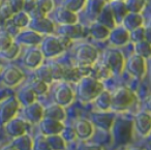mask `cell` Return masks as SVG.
Segmentation results:
<instances>
[{"instance_id": "obj_1", "label": "cell", "mask_w": 151, "mask_h": 150, "mask_svg": "<svg viewBox=\"0 0 151 150\" xmlns=\"http://www.w3.org/2000/svg\"><path fill=\"white\" fill-rule=\"evenodd\" d=\"M103 90V84L91 76H85L78 82V97L84 102L94 100Z\"/></svg>"}, {"instance_id": "obj_2", "label": "cell", "mask_w": 151, "mask_h": 150, "mask_svg": "<svg viewBox=\"0 0 151 150\" xmlns=\"http://www.w3.org/2000/svg\"><path fill=\"white\" fill-rule=\"evenodd\" d=\"M97 59V51L94 47L88 44H83L77 49L76 60L80 67H90Z\"/></svg>"}, {"instance_id": "obj_3", "label": "cell", "mask_w": 151, "mask_h": 150, "mask_svg": "<svg viewBox=\"0 0 151 150\" xmlns=\"http://www.w3.org/2000/svg\"><path fill=\"white\" fill-rule=\"evenodd\" d=\"M134 94L127 88H120L112 95V109L124 111L134 102Z\"/></svg>"}, {"instance_id": "obj_4", "label": "cell", "mask_w": 151, "mask_h": 150, "mask_svg": "<svg viewBox=\"0 0 151 150\" xmlns=\"http://www.w3.org/2000/svg\"><path fill=\"white\" fill-rule=\"evenodd\" d=\"M20 100L16 97H7L1 102L0 108V121L1 124H6L7 122L15 118L18 110H19Z\"/></svg>"}, {"instance_id": "obj_5", "label": "cell", "mask_w": 151, "mask_h": 150, "mask_svg": "<svg viewBox=\"0 0 151 150\" xmlns=\"http://www.w3.org/2000/svg\"><path fill=\"white\" fill-rule=\"evenodd\" d=\"M112 128H113V136L116 142H118L119 144H126L130 141L132 131V123L130 121L120 119L118 122H114Z\"/></svg>"}, {"instance_id": "obj_6", "label": "cell", "mask_w": 151, "mask_h": 150, "mask_svg": "<svg viewBox=\"0 0 151 150\" xmlns=\"http://www.w3.org/2000/svg\"><path fill=\"white\" fill-rule=\"evenodd\" d=\"M104 63L113 74L119 75L124 67V60L121 53L116 50H109L106 52Z\"/></svg>"}, {"instance_id": "obj_7", "label": "cell", "mask_w": 151, "mask_h": 150, "mask_svg": "<svg viewBox=\"0 0 151 150\" xmlns=\"http://www.w3.org/2000/svg\"><path fill=\"white\" fill-rule=\"evenodd\" d=\"M24 78V75L18 67L14 65H9L1 74V81L4 85L9 87H15L19 85Z\"/></svg>"}, {"instance_id": "obj_8", "label": "cell", "mask_w": 151, "mask_h": 150, "mask_svg": "<svg viewBox=\"0 0 151 150\" xmlns=\"http://www.w3.org/2000/svg\"><path fill=\"white\" fill-rule=\"evenodd\" d=\"M63 50H64V47L62 46L59 38L49 36V38H45L42 43V50L40 51L47 58H51V57L59 55Z\"/></svg>"}, {"instance_id": "obj_9", "label": "cell", "mask_w": 151, "mask_h": 150, "mask_svg": "<svg viewBox=\"0 0 151 150\" xmlns=\"http://www.w3.org/2000/svg\"><path fill=\"white\" fill-rule=\"evenodd\" d=\"M126 71L134 77L141 79L145 75V60L144 57L138 54L130 56L126 63Z\"/></svg>"}, {"instance_id": "obj_10", "label": "cell", "mask_w": 151, "mask_h": 150, "mask_svg": "<svg viewBox=\"0 0 151 150\" xmlns=\"http://www.w3.org/2000/svg\"><path fill=\"white\" fill-rule=\"evenodd\" d=\"M75 94H73L71 88L67 83H61L58 87L55 89L54 98L56 104L62 107H66L73 102Z\"/></svg>"}, {"instance_id": "obj_11", "label": "cell", "mask_w": 151, "mask_h": 150, "mask_svg": "<svg viewBox=\"0 0 151 150\" xmlns=\"http://www.w3.org/2000/svg\"><path fill=\"white\" fill-rule=\"evenodd\" d=\"M62 121L55 120V119L46 118L45 117L40 121V131L45 136H52V135H59L62 133L64 129Z\"/></svg>"}, {"instance_id": "obj_12", "label": "cell", "mask_w": 151, "mask_h": 150, "mask_svg": "<svg viewBox=\"0 0 151 150\" xmlns=\"http://www.w3.org/2000/svg\"><path fill=\"white\" fill-rule=\"evenodd\" d=\"M134 127L143 137L151 133V115L147 112H140L134 116Z\"/></svg>"}, {"instance_id": "obj_13", "label": "cell", "mask_w": 151, "mask_h": 150, "mask_svg": "<svg viewBox=\"0 0 151 150\" xmlns=\"http://www.w3.org/2000/svg\"><path fill=\"white\" fill-rule=\"evenodd\" d=\"M28 126H29L28 122L24 121L23 119L14 118L5 124V131L9 136L17 138L22 135H25Z\"/></svg>"}, {"instance_id": "obj_14", "label": "cell", "mask_w": 151, "mask_h": 150, "mask_svg": "<svg viewBox=\"0 0 151 150\" xmlns=\"http://www.w3.org/2000/svg\"><path fill=\"white\" fill-rule=\"evenodd\" d=\"M42 57H44V54L42 51L35 48H30L27 49V51L24 54L23 62L29 69H37L42 63Z\"/></svg>"}, {"instance_id": "obj_15", "label": "cell", "mask_w": 151, "mask_h": 150, "mask_svg": "<svg viewBox=\"0 0 151 150\" xmlns=\"http://www.w3.org/2000/svg\"><path fill=\"white\" fill-rule=\"evenodd\" d=\"M24 113L28 122L30 123H38L45 117V109L37 102H33L29 106H26Z\"/></svg>"}, {"instance_id": "obj_16", "label": "cell", "mask_w": 151, "mask_h": 150, "mask_svg": "<svg viewBox=\"0 0 151 150\" xmlns=\"http://www.w3.org/2000/svg\"><path fill=\"white\" fill-rule=\"evenodd\" d=\"M30 28L40 34H49L53 31L54 25L47 18H40V19H32L29 24Z\"/></svg>"}, {"instance_id": "obj_17", "label": "cell", "mask_w": 151, "mask_h": 150, "mask_svg": "<svg viewBox=\"0 0 151 150\" xmlns=\"http://www.w3.org/2000/svg\"><path fill=\"white\" fill-rule=\"evenodd\" d=\"M77 135L80 140H88L93 135V124L86 119H79L75 124Z\"/></svg>"}, {"instance_id": "obj_18", "label": "cell", "mask_w": 151, "mask_h": 150, "mask_svg": "<svg viewBox=\"0 0 151 150\" xmlns=\"http://www.w3.org/2000/svg\"><path fill=\"white\" fill-rule=\"evenodd\" d=\"M109 38L112 44L115 46H122L129 40V32L124 26H119V27L113 28Z\"/></svg>"}, {"instance_id": "obj_19", "label": "cell", "mask_w": 151, "mask_h": 150, "mask_svg": "<svg viewBox=\"0 0 151 150\" xmlns=\"http://www.w3.org/2000/svg\"><path fill=\"white\" fill-rule=\"evenodd\" d=\"M91 118L94 124L105 131H110L114 124V115L111 113H94Z\"/></svg>"}, {"instance_id": "obj_20", "label": "cell", "mask_w": 151, "mask_h": 150, "mask_svg": "<svg viewBox=\"0 0 151 150\" xmlns=\"http://www.w3.org/2000/svg\"><path fill=\"white\" fill-rule=\"evenodd\" d=\"M54 16L56 21L59 24L62 25H67V24H76L77 22V16L73 12L65 9L64 6L58 7L54 12Z\"/></svg>"}, {"instance_id": "obj_21", "label": "cell", "mask_w": 151, "mask_h": 150, "mask_svg": "<svg viewBox=\"0 0 151 150\" xmlns=\"http://www.w3.org/2000/svg\"><path fill=\"white\" fill-rule=\"evenodd\" d=\"M110 7L112 9V13L114 15V18L117 22H122L127 15V6L123 1H119V0H112L110 3Z\"/></svg>"}, {"instance_id": "obj_22", "label": "cell", "mask_w": 151, "mask_h": 150, "mask_svg": "<svg viewBox=\"0 0 151 150\" xmlns=\"http://www.w3.org/2000/svg\"><path fill=\"white\" fill-rule=\"evenodd\" d=\"M17 40L18 42L22 43V44L33 46V45H36L42 42V36L38 32L34 31V30H32V31L26 30V31H22L18 34Z\"/></svg>"}, {"instance_id": "obj_23", "label": "cell", "mask_w": 151, "mask_h": 150, "mask_svg": "<svg viewBox=\"0 0 151 150\" xmlns=\"http://www.w3.org/2000/svg\"><path fill=\"white\" fill-rule=\"evenodd\" d=\"M61 35L68 38H77L83 35V28L80 24H67L60 26Z\"/></svg>"}, {"instance_id": "obj_24", "label": "cell", "mask_w": 151, "mask_h": 150, "mask_svg": "<svg viewBox=\"0 0 151 150\" xmlns=\"http://www.w3.org/2000/svg\"><path fill=\"white\" fill-rule=\"evenodd\" d=\"M45 117L46 118L55 119V120L63 121L65 118V111L62 106L56 104L45 108ZM44 117V118H45Z\"/></svg>"}, {"instance_id": "obj_25", "label": "cell", "mask_w": 151, "mask_h": 150, "mask_svg": "<svg viewBox=\"0 0 151 150\" xmlns=\"http://www.w3.org/2000/svg\"><path fill=\"white\" fill-rule=\"evenodd\" d=\"M97 21L103 24V25H105L106 27H108L109 29L115 28L116 20H115V18H114V15H113V13H112V9H111V7H110V5L109 6L104 7L101 13L99 14V16L97 17Z\"/></svg>"}, {"instance_id": "obj_26", "label": "cell", "mask_w": 151, "mask_h": 150, "mask_svg": "<svg viewBox=\"0 0 151 150\" xmlns=\"http://www.w3.org/2000/svg\"><path fill=\"white\" fill-rule=\"evenodd\" d=\"M124 27L127 30H134L138 27H141L143 24V18L139 13H129L125 16L123 20Z\"/></svg>"}, {"instance_id": "obj_27", "label": "cell", "mask_w": 151, "mask_h": 150, "mask_svg": "<svg viewBox=\"0 0 151 150\" xmlns=\"http://www.w3.org/2000/svg\"><path fill=\"white\" fill-rule=\"evenodd\" d=\"M96 107L101 111H107L112 108V95L107 90H103L94 100Z\"/></svg>"}, {"instance_id": "obj_28", "label": "cell", "mask_w": 151, "mask_h": 150, "mask_svg": "<svg viewBox=\"0 0 151 150\" xmlns=\"http://www.w3.org/2000/svg\"><path fill=\"white\" fill-rule=\"evenodd\" d=\"M90 33L96 40H105L108 36H110V29L108 27H106L105 25H103L99 22L93 23L90 27Z\"/></svg>"}, {"instance_id": "obj_29", "label": "cell", "mask_w": 151, "mask_h": 150, "mask_svg": "<svg viewBox=\"0 0 151 150\" xmlns=\"http://www.w3.org/2000/svg\"><path fill=\"white\" fill-rule=\"evenodd\" d=\"M13 145L18 150H32L33 149V141L28 135H22L20 137L15 138Z\"/></svg>"}, {"instance_id": "obj_30", "label": "cell", "mask_w": 151, "mask_h": 150, "mask_svg": "<svg viewBox=\"0 0 151 150\" xmlns=\"http://www.w3.org/2000/svg\"><path fill=\"white\" fill-rule=\"evenodd\" d=\"M36 93L31 89L30 87L26 88V89H23L19 92L18 94V100H20L23 106H29V105L33 104L35 102V98H36Z\"/></svg>"}, {"instance_id": "obj_31", "label": "cell", "mask_w": 151, "mask_h": 150, "mask_svg": "<svg viewBox=\"0 0 151 150\" xmlns=\"http://www.w3.org/2000/svg\"><path fill=\"white\" fill-rule=\"evenodd\" d=\"M49 144H50L52 150H65L66 148V141L63 139L62 136L59 135H52L47 136Z\"/></svg>"}, {"instance_id": "obj_32", "label": "cell", "mask_w": 151, "mask_h": 150, "mask_svg": "<svg viewBox=\"0 0 151 150\" xmlns=\"http://www.w3.org/2000/svg\"><path fill=\"white\" fill-rule=\"evenodd\" d=\"M36 78L46 83L50 84L54 80L50 65H42V66L36 69Z\"/></svg>"}, {"instance_id": "obj_33", "label": "cell", "mask_w": 151, "mask_h": 150, "mask_svg": "<svg viewBox=\"0 0 151 150\" xmlns=\"http://www.w3.org/2000/svg\"><path fill=\"white\" fill-rule=\"evenodd\" d=\"M12 21L14 22L17 27H19L20 29L23 27H26L30 24V20H29V14L28 13H23V12H19V13H16L15 15L12 18Z\"/></svg>"}, {"instance_id": "obj_34", "label": "cell", "mask_w": 151, "mask_h": 150, "mask_svg": "<svg viewBox=\"0 0 151 150\" xmlns=\"http://www.w3.org/2000/svg\"><path fill=\"white\" fill-rule=\"evenodd\" d=\"M104 4H105V0H89L87 12L89 15L99 17L104 9Z\"/></svg>"}, {"instance_id": "obj_35", "label": "cell", "mask_w": 151, "mask_h": 150, "mask_svg": "<svg viewBox=\"0 0 151 150\" xmlns=\"http://www.w3.org/2000/svg\"><path fill=\"white\" fill-rule=\"evenodd\" d=\"M134 51H136V54L140 55L144 58L151 57V45L147 43L146 40L137 43L134 46Z\"/></svg>"}, {"instance_id": "obj_36", "label": "cell", "mask_w": 151, "mask_h": 150, "mask_svg": "<svg viewBox=\"0 0 151 150\" xmlns=\"http://www.w3.org/2000/svg\"><path fill=\"white\" fill-rule=\"evenodd\" d=\"M29 87L31 88L34 92H35L36 95H44L45 93L48 92V89H49L48 83H46V82L37 79V78L31 82V84H30Z\"/></svg>"}, {"instance_id": "obj_37", "label": "cell", "mask_w": 151, "mask_h": 150, "mask_svg": "<svg viewBox=\"0 0 151 150\" xmlns=\"http://www.w3.org/2000/svg\"><path fill=\"white\" fill-rule=\"evenodd\" d=\"M33 150H52L48 138L45 135H38L33 141Z\"/></svg>"}, {"instance_id": "obj_38", "label": "cell", "mask_w": 151, "mask_h": 150, "mask_svg": "<svg viewBox=\"0 0 151 150\" xmlns=\"http://www.w3.org/2000/svg\"><path fill=\"white\" fill-rule=\"evenodd\" d=\"M86 1L87 0H64L63 6L65 9L76 13V12L80 11L81 9H83L85 6Z\"/></svg>"}, {"instance_id": "obj_39", "label": "cell", "mask_w": 151, "mask_h": 150, "mask_svg": "<svg viewBox=\"0 0 151 150\" xmlns=\"http://www.w3.org/2000/svg\"><path fill=\"white\" fill-rule=\"evenodd\" d=\"M146 0H126V6L130 13H139L144 7Z\"/></svg>"}, {"instance_id": "obj_40", "label": "cell", "mask_w": 151, "mask_h": 150, "mask_svg": "<svg viewBox=\"0 0 151 150\" xmlns=\"http://www.w3.org/2000/svg\"><path fill=\"white\" fill-rule=\"evenodd\" d=\"M129 38L134 43H140L145 40V28L144 27H138L136 29L132 30L129 33Z\"/></svg>"}, {"instance_id": "obj_41", "label": "cell", "mask_w": 151, "mask_h": 150, "mask_svg": "<svg viewBox=\"0 0 151 150\" xmlns=\"http://www.w3.org/2000/svg\"><path fill=\"white\" fill-rule=\"evenodd\" d=\"M19 53H20V48L15 43H14L9 49H6V50H4V51H1L2 57H4V58H6V59H15L16 57L19 55Z\"/></svg>"}, {"instance_id": "obj_42", "label": "cell", "mask_w": 151, "mask_h": 150, "mask_svg": "<svg viewBox=\"0 0 151 150\" xmlns=\"http://www.w3.org/2000/svg\"><path fill=\"white\" fill-rule=\"evenodd\" d=\"M50 66L51 69H52L54 80H60L65 77V69L62 65L58 64V63H54V64L50 65Z\"/></svg>"}, {"instance_id": "obj_43", "label": "cell", "mask_w": 151, "mask_h": 150, "mask_svg": "<svg viewBox=\"0 0 151 150\" xmlns=\"http://www.w3.org/2000/svg\"><path fill=\"white\" fill-rule=\"evenodd\" d=\"M13 44V35L9 34L6 30L2 31V33H1V51L9 49Z\"/></svg>"}, {"instance_id": "obj_44", "label": "cell", "mask_w": 151, "mask_h": 150, "mask_svg": "<svg viewBox=\"0 0 151 150\" xmlns=\"http://www.w3.org/2000/svg\"><path fill=\"white\" fill-rule=\"evenodd\" d=\"M60 135L62 136L65 141H69V142L75 141L78 138V135H77V131H76L75 127H64V129H63Z\"/></svg>"}, {"instance_id": "obj_45", "label": "cell", "mask_w": 151, "mask_h": 150, "mask_svg": "<svg viewBox=\"0 0 151 150\" xmlns=\"http://www.w3.org/2000/svg\"><path fill=\"white\" fill-rule=\"evenodd\" d=\"M36 7L40 9L42 13L47 14L53 9V1L52 0H35Z\"/></svg>"}, {"instance_id": "obj_46", "label": "cell", "mask_w": 151, "mask_h": 150, "mask_svg": "<svg viewBox=\"0 0 151 150\" xmlns=\"http://www.w3.org/2000/svg\"><path fill=\"white\" fill-rule=\"evenodd\" d=\"M14 14L15 13H14L13 9L11 7L9 3H5V4H3L2 6H1V18H2L4 21H6V20H9V19H12Z\"/></svg>"}, {"instance_id": "obj_47", "label": "cell", "mask_w": 151, "mask_h": 150, "mask_svg": "<svg viewBox=\"0 0 151 150\" xmlns=\"http://www.w3.org/2000/svg\"><path fill=\"white\" fill-rule=\"evenodd\" d=\"M9 5L13 9L14 13H19L22 9H24V3H25V0H9Z\"/></svg>"}, {"instance_id": "obj_48", "label": "cell", "mask_w": 151, "mask_h": 150, "mask_svg": "<svg viewBox=\"0 0 151 150\" xmlns=\"http://www.w3.org/2000/svg\"><path fill=\"white\" fill-rule=\"evenodd\" d=\"M36 7V1L35 0H25L24 3V11L26 13H31L34 9Z\"/></svg>"}, {"instance_id": "obj_49", "label": "cell", "mask_w": 151, "mask_h": 150, "mask_svg": "<svg viewBox=\"0 0 151 150\" xmlns=\"http://www.w3.org/2000/svg\"><path fill=\"white\" fill-rule=\"evenodd\" d=\"M80 150H103V148L99 145H94V144H88L83 147L80 148Z\"/></svg>"}, {"instance_id": "obj_50", "label": "cell", "mask_w": 151, "mask_h": 150, "mask_svg": "<svg viewBox=\"0 0 151 150\" xmlns=\"http://www.w3.org/2000/svg\"><path fill=\"white\" fill-rule=\"evenodd\" d=\"M145 40L151 45V26L145 27Z\"/></svg>"}, {"instance_id": "obj_51", "label": "cell", "mask_w": 151, "mask_h": 150, "mask_svg": "<svg viewBox=\"0 0 151 150\" xmlns=\"http://www.w3.org/2000/svg\"><path fill=\"white\" fill-rule=\"evenodd\" d=\"M144 106L147 111L151 112V95H149L148 97H146V100H145V102H144Z\"/></svg>"}, {"instance_id": "obj_52", "label": "cell", "mask_w": 151, "mask_h": 150, "mask_svg": "<svg viewBox=\"0 0 151 150\" xmlns=\"http://www.w3.org/2000/svg\"><path fill=\"white\" fill-rule=\"evenodd\" d=\"M1 150H18V149L15 147V146L13 145V144H11V145H6V146H4V147H3Z\"/></svg>"}, {"instance_id": "obj_53", "label": "cell", "mask_w": 151, "mask_h": 150, "mask_svg": "<svg viewBox=\"0 0 151 150\" xmlns=\"http://www.w3.org/2000/svg\"><path fill=\"white\" fill-rule=\"evenodd\" d=\"M146 150H151V141L146 145Z\"/></svg>"}, {"instance_id": "obj_54", "label": "cell", "mask_w": 151, "mask_h": 150, "mask_svg": "<svg viewBox=\"0 0 151 150\" xmlns=\"http://www.w3.org/2000/svg\"><path fill=\"white\" fill-rule=\"evenodd\" d=\"M129 150H141V149H139V148H132V149H129Z\"/></svg>"}, {"instance_id": "obj_55", "label": "cell", "mask_w": 151, "mask_h": 150, "mask_svg": "<svg viewBox=\"0 0 151 150\" xmlns=\"http://www.w3.org/2000/svg\"><path fill=\"white\" fill-rule=\"evenodd\" d=\"M119 1H126V0H119Z\"/></svg>"}, {"instance_id": "obj_56", "label": "cell", "mask_w": 151, "mask_h": 150, "mask_svg": "<svg viewBox=\"0 0 151 150\" xmlns=\"http://www.w3.org/2000/svg\"><path fill=\"white\" fill-rule=\"evenodd\" d=\"M105 1H108V0H105Z\"/></svg>"}]
</instances>
